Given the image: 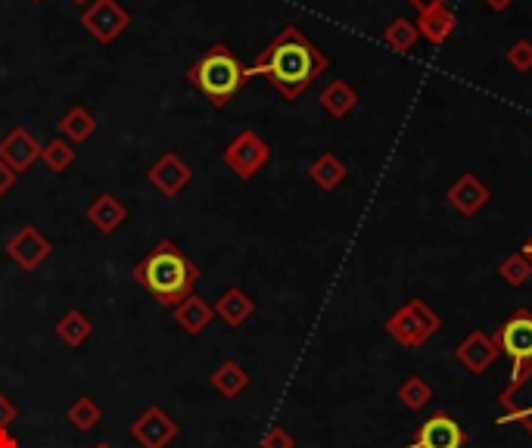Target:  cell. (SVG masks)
Returning <instances> with one entry per match:
<instances>
[{
  "label": "cell",
  "instance_id": "cell-6",
  "mask_svg": "<svg viewBox=\"0 0 532 448\" xmlns=\"http://www.w3.org/2000/svg\"><path fill=\"white\" fill-rule=\"evenodd\" d=\"M271 159V147H268V140L259 134V131H252V128H243L231 137V144L221 150V162L224 168L240 178V181H252L256 178L262 168L268 165Z\"/></svg>",
  "mask_w": 532,
  "mask_h": 448
},
{
  "label": "cell",
  "instance_id": "cell-11",
  "mask_svg": "<svg viewBox=\"0 0 532 448\" xmlns=\"http://www.w3.org/2000/svg\"><path fill=\"white\" fill-rule=\"evenodd\" d=\"M498 355H501V349L495 343V336L486 333V330H470L464 340L455 346V361L473 377H483L498 361Z\"/></svg>",
  "mask_w": 532,
  "mask_h": 448
},
{
  "label": "cell",
  "instance_id": "cell-32",
  "mask_svg": "<svg viewBox=\"0 0 532 448\" xmlns=\"http://www.w3.org/2000/svg\"><path fill=\"white\" fill-rule=\"evenodd\" d=\"M16 420H19L16 402H13L10 396H4V392H0V430H10Z\"/></svg>",
  "mask_w": 532,
  "mask_h": 448
},
{
  "label": "cell",
  "instance_id": "cell-40",
  "mask_svg": "<svg viewBox=\"0 0 532 448\" xmlns=\"http://www.w3.org/2000/svg\"><path fill=\"white\" fill-rule=\"evenodd\" d=\"M32 4H44V0H32Z\"/></svg>",
  "mask_w": 532,
  "mask_h": 448
},
{
  "label": "cell",
  "instance_id": "cell-5",
  "mask_svg": "<svg viewBox=\"0 0 532 448\" xmlns=\"http://www.w3.org/2000/svg\"><path fill=\"white\" fill-rule=\"evenodd\" d=\"M389 340H396L402 349H424L433 336L442 330L439 312H433L427 299H405L396 312L383 324Z\"/></svg>",
  "mask_w": 532,
  "mask_h": 448
},
{
  "label": "cell",
  "instance_id": "cell-4",
  "mask_svg": "<svg viewBox=\"0 0 532 448\" xmlns=\"http://www.w3.org/2000/svg\"><path fill=\"white\" fill-rule=\"evenodd\" d=\"M495 343L501 349V355L511 358V377L504 383V389L498 392V402L511 399L514 392L532 377V312L529 308H517V312L498 327Z\"/></svg>",
  "mask_w": 532,
  "mask_h": 448
},
{
  "label": "cell",
  "instance_id": "cell-15",
  "mask_svg": "<svg viewBox=\"0 0 532 448\" xmlns=\"http://www.w3.org/2000/svg\"><path fill=\"white\" fill-rule=\"evenodd\" d=\"M84 218L94 224L97 234L112 237L128 221V209H125V203L119 200L116 193H100L88 203V209H84Z\"/></svg>",
  "mask_w": 532,
  "mask_h": 448
},
{
  "label": "cell",
  "instance_id": "cell-14",
  "mask_svg": "<svg viewBox=\"0 0 532 448\" xmlns=\"http://www.w3.org/2000/svg\"><path fill=\"white\" fill-rule=\"evenodd\" d=\"M41 140L28 131L25 125H16L7 131V137L0 140V159H4L16 175L32 172V165L41 162Z\"/></svg>",
  "mask_w": 532,
  "mask_h": 448
},
{
  "label": "cell",
  "instance_id": "cell-22",
  "mask_svg": "<svg viewBox=\"0 0 532 448\" xmlns=\"http://www.w3.org/2000/svg\"><path fill=\"white\" fill-rule=\"evenodd\" d=\"M346 175H349V168L336 153H321V156L312 159V165H308V181L324 193L340 187L346 181Z\"/></svg>",
  "mask_w": 532,
  "mask_h": 448
},
{
  "label": "cell",
  "instance_id": "cell-12",
  "mask_svg": "<svg viewBox=\"0 0 532 448\" xmlns=\"http://www.w3.org/2000/svg\"><path fill=\"white\" fill-rule=\"evenodd\" d=\"M147 181L162 193L168 196V200H175V196H181L190 181H193V168L178 156V153H162L150 168H147Z\"/></svg>",
  "mask_w": 532,
  "mask_h": 448
},
{
  "label": "cell",
  "instance_id": "cell-31",
  "mask_svg": "<svg viewBox=\"0 0 532 448\" xmlns=\"http://www.w3.org/2000/svg\"><path fill=\"white\" fill-rule=\"evenodd\" d=\"M262 448H296V439H293V433H290L287 427L274 424V427L265 430V436H262Z\"/></svg>",
  "mask_w": 532,
  "mask_h": 448
},
{
  "label": "cell",
  "instance_id": "cell-18",
  "mask_svg": "<svg viewBox=\"0 0 532 448\" xmlns=\"http://www.w3.org/2000/svg\"><path fill=\"white\" fill-rule=\"evenodd\" d=\"M414 25H417L420 38H424L427 44L442 47L448 38L455 35L458 19H455V13L448 10V7H439V10H430V13H420V16L414 19Z\"/></svg>",
  "mask_w": 532,
  "mask_h": 448
},
{
  "label": "cell",
  "instance_id": "cell-3",
  "mask_svg": "<svg viewBox=\"0 0 532 448\" xmlns=\"http://www.w3.org/2000/svg\"><path fill=\"white\" fill-rule=\"evenodd\" d=\"M184 78L212 106H228L252 81V72L228 44H212L200 60L190 63Z\"/></svg>",
  "mask_w": 532,
  "mask_h": 448
},
{
  "label": "cell",
  "instance_id": "cell-29",
  "mask_svg": "<svg viewBox=\"0 0 532 448\" xmlns=\"http://www.w3.org/2000/svg\"><path fill=\"white\" fill-rule=\"evenodd\" d=\"M523 386H532V377H529ZM501 408H504V414L498 417L501 427H504V424H520V427L532 436V396H514V399L504 402Z\"/></svg>",
  "mask_w": 532,
  "mask_h": 448
},
{
  "label": "cell",
  "instance_id": "cell-17",
  "mask_svg": "<svg viewBox=\"0 0 532 448\" xmlns=\"http://www.w3.org/2000/svg\"><path fill=\"white\" fill-rule=\"evenodd\" d=\"M209 386L218 392L221 399H237V396H243V392L249 389V371L243 368L240 361L228 358V361H221L218 368L209 374Z\"/></svg>",
  "mask_w": 532,
  "mask_h": 448
},
{
  "label": "cell",
  "instance_id": "cell-30",
  "mask_svg": "<svg viewBox=\"0 0 532 448\" xmlns=\"http://www.w3.org/2000/svg\"><path fill=\"white\" fill-rule=\"evenodd\" d=\"M508 66L514 69V72H520V75H526V72H532V41L529 38H517L511 47H508Z\"/></svg>",
  "mask_w": 532,
  "mask_h": 448
},
{
  "label": "cell",
  "instance_id": "cell-26",
  "mask_svg": "<svg viewBox=\"0 0 532 448\" xmlns=\"http://www.w3.org/2000/svg\"><path fill=\"white\" fill-rule=\"evenodd\" d=\"M75 156H78V150L69 144V140H63V137H53L50 144L41 147V162L47 165V172H53V175L69 172Z\"/></svg>",
  "mask_w": 532,
  "mask_h": 448
},
{
  "label": "cell",
  "instance_id": "cell-23",
  "mask_svg": "<svg viewBox=\"0 0 532 448\" xmlns=\"http://www.w3.org/2000/svg\"><path fill=\"white\" fill-rule=\"evenodd\" d=\"M97 131V119H94V112L88 106H72L66 116L60 119V137L69 140L72 147L84 144V140H91Z\"/></svg>",
  "mask_w": 532,
  "mask_h": 448
},
{
  "label": "cell",
  "instance_id": "cell-24",
  "mask_svg": "<svg viewBox=\"0 0 532 448\" xmlns=\"http://www.w3.org/2000/svg\"><path fill=\"white\" fill-rule=\"evenodd\" d=\"M383 41H386V47L392 50V53H411L414 47H417V41H420V32H417V25H414V19H408V16H396L389 25H386V32H383Z\"/></svg>",
  "mask_w": 532,
  "mask_h": 448
},
{
  "label": "cell",
  "instance_id": "cell-16",
  "mask_svg": "<svg viewBox=\"0 0 532 448\" xmlns=\"http://www.w3.org/2000/svg\"><path fill=\"white\" fill-rule=\"evenodd\" d=\"M215 318H221L228 327H243L252 315H256V302L249 299V293H243L240 287H228L218 299H215Z\"/></svg>",
  "mask_w": 532,
  "mask_h": 448
},
{
  "label": "cell",
  "instance_id": "cell-39",
  "mask_svg": "<svg viewBox=\"0 0 532 448\" xmlns=\"http://www.w3.org/2000/svg\"><path fill=\"white\" fill-rule=\"evenodd\" d=\"M72 4H78V7H84V4H91V0H72Z\"/></svg>",
  "mask_w": 532,
  "mask_h": 448
},
{
  "label": "cell",
  "instance_id": "cell-35",
  "mask_svg": "<svg viewBox=\"0 0 532 448\" xmlns=\"http://www.w3.org/2000/svg\"><path fill=\"white\" fill-rule=\"evenodd\" d=\"M483 4H486L492 13H504V10H511L517 0H483Z\"/></svg>",
  "mask_w": 532,
  "mask_h": 448
},
{
  "label": "cell",
  "instance_id": "cell-37",
  "mask_svg": "<svg viewBox=\"0 0 532 448\" xmlns=\"http://www.w3.org/2000/svg\"><path fill=\"white\" fill-rule=\"evenodd\" d=\"M520 252H523V256H526V259L532 262V237H529V240H526V243L520 246Z\"/></svg>",
  "mask_w": 532,
  "mask_h": 448
},
{
  "label": "cell",
  "instance_id": "cell-27",
  "mask_svg": "<svg viewBox=\"0 0 532 448\" xmlns=\"http://www.w3.org/2000/svg\"><path fill=\"white\" fill-rule=\"evenodd\" d=\"M66 420L75 427V430H81V433H91L100 420H103V408L91 399V396H81V399H75L69 408H66Z\"/></svg>",
  "mask_w": 532,
  "mask_h": 448
},
{
  "label": "cell",
  "instance_id": "cell-33",
  "mask_svg": "<svg viewBox=\"0 0 532 448\" xmlns=\"http://www.w3.org/2000/svg\"><path fill=\"white\" fill-rule=\"evenodd\" d=\"M16 178H19V175L13 172V168H10V165H7L4 159H0V200H4V196H7V193L13 190Z\"/></svg>",
  "mask_w": 532,
  "mask_h": 448
},
{
  "label": "cell",
  "instance_id": "cell-19",
  "mask_svg": "<svg viewBox=\"0 0 532 448\" xmlns=\"http://www.w3.org/2000/svg\"><path fill=\"white\" fill-rule=\"evenodd\" d=\"M318 103H321V109L327 112L330 119H346V116H352L355 106H358V91L352 88L346 78H333L327 88L321 91Z\"/></svg>",
  "mask_w": 532,
  "mask_h": 448
},
{
  "label": "cell",
  "instance_id": "cell-36",
  "mask_svg": "<svg viewBox=\"0 0 532 448\" xmlns=\"http://www.w3.org/2000/svg\"><path fill=\"white\" fill-rule=\"evenodd\" d=\"M0 448H19V439L10 430H0Z\"/></svg>",
  "mask_w": 532,
  "mask_h": 448
},
{
  "label": "cell",
  "instance_id": "cell-21",
  "mask_svg": "<svg viewBox=\"0 0 532 448\" xmlns=\"http://www.w3.org/2000/svg\"><path fill=\"white\" fill-rule=\"evenodd\" d=\"M53 333H56V340H60L63 346H69V349H81V346L94 336V321H91L88 315H84V312H78V308H69L66 315L56 318Z\"/></svg>",
  "mask_w": 532,
  "mask_h": 448
},
{
  "label": "cell",
  "instance_id": "cell-9",
  "mask_svg": "<svg viewBox=\"0 0 532 448\" xmlns=\"http://www.w3.org/2000/svg\"><path fill=\"white\" fill-rule=\"evenodd\" d=\"M467 433L448 411H436L420 420L414 439L405 448H464Z\"/></svg>",
  "mask_w": 532,
  "mask_h": 448
},
{
  "label": "cell",
  "instance_id": "cell-7",
  "mask_svg": "<svg viewBox=\"0 0 532 448\" xmlns=\"http://www.w3.org/2000/svg\"><path fill=\"white\" fill-rule=\"evenodd\" d=\"M78 22L97 44H112L119 35L128 32L131 13L119 4V0H91V4L81 10Z\"/></svg>",
  "mask_w": 532,
  "mask_h": 448
},
{
  "label": "cell",
  "instance_id": "cell-1",
  "mask_svg": "<svg viewBox=\"0 0 532 448\" xmlns=\"http://www.w3.org/2000/svg\"><path fill=\"white\" fill-rule=\"evenodd\" d=\"M327 66L330 60L324 50H318V44L308 41L296 25H284L280 35L259 50L249 72L252 78H265L280 97L299 100L327 72Z\"/></svg>",
  "mask_w": 532,
  "mask_h": 448
},
{
  "label": "cell",
  "instance_id": "cell-34",
  "mask_svg": "<svg viewBox=\"0 0 532 448\" xmlns=\"http://www.w3.org/2000/svg\"><path fill=\"white\" fill-rule=\"evenodd\" d=\"M408 4L417 10V16L420 13H430V10H439V7H445L448 4V0H408Z\"/></svg>",
  "mask_w": 532,
  "mask_h": 448
},
{
  "label": "cell",
  "instance_id": "cell-20",
  "mask_svg": "<svg viewBox=\"0 0 532 448\" xmlns=\"http://www.w3.org/2000/svg\"><path fill=\"white\" fill-rule=\"evenodd\" d=\"M175 321H178V327L184 330V333H190V336H200V333H206L209 330V324L215 321V308L206 302V299H200V296H187L181 305H175Z\"/></svg>",
  "mask_w": 532,
  "mask_h": 448
},
{
  "label": "cell",
  "instance_id": "cell-13",
  "mask_svg": "<svg viewBox=\"0 0 532 448\" xmlns=\"http://www.w3.org/2000/svg\"><path fill=\"white\" fill-rule=\"evenodd\" d=\"M445 200H448V206H452L461 218H476L489 206L492 190H489V184L480 175L467 172L458 181H452V187L445 190Z\"/></svg>",
  "mask_w": 532,
  "mask_h": 448
},
{
  "label": "cell",
  "instance_id": "cell-2",
  "mask_svg": "<svg viewBox=\"0 0 532 448\" xmlns=\"http://www.w3.org/2000/svg\"><path fill=\"white\" fill-rule=\"evenodd\" d=\"M134 280L150 299H156L162 308H175L187 296H193L200 268L187 256L175 240H159L144 259L134 265Z\"/></svg>",
  "mask_w": 532,
  "mask_h": 448
},
{
  "label": "cell",
  "instance_id": "cell-38",
  "mask_svg": "<svg viewBox=\"0 0 532 448\" xmlns=\"http://www.w3.org/2000/svg\"><path fill=\"white\" fill-rule=\"evenodd\" d=\"M91 448H112L109 442H97V445H91Z\"/></svg>",
  "mask_w": 532,
  "mask_h": 448
},
{
  "label": "cell",
  "instance_id": "cell-28",
  "mask_svg": "<svg viewBox=\"0 0 532 448\" xmlns=\"http://www.w3.org/2000/svg\"><path fill=\"white\" fill-rule=\"evenodd\" d=\"M498 277H501L511 290H520V287H526L529 280H532V262L523 256V252H511L508 259H501Z\"/></svg>",
  "mask_w": 532,
  "mask_h": 448
},
{
  "label": "cell",
  "instance_id": "cell-10",
  "mask_svg": "<svg viewBox=\"0 0 532 448\" xmlns=\"http://www.w3.org/2000/svg\"><path fill=\"white\" fill-rule=\"evenodd\" d=\"M7 259L22 268V271H38L50 256H53V243L35 228V224H22V228L7 240L4 246Z\"/></svg>",
  "mask_w": 532,
  "mask_h": 448
},
{
  "label": "cell",
  "instance_id": "cell-25",
  "mask_svg": "<svg viewBox=\"0 0 532 448\" xmlns=\"http://www.w3.org/2000/svg\"><path fill=\"white\" fill-rule=\"evenodd\" d=\"M399 405L408 408V411H424L430 402H433V386L427 377H420V374H411L399 383Z\"/></svg>",
  "mask_w": 532,
  "mask_h": 448
},
{
  "label": "cell",
  "instance_id": "cell-8",
  "mask_svg": "<svg viewBox=\"0 0 532 448\" xmlns=\"http://www.w3.org/2000/svg\"><path fill=\"white\" fill-rule=\"evenodd\" d=\"M131 439L140 448H168L178 439V424L162 405H150V408H144L134 417Z\"/></svg>",
  "mask_w": 532,
  "mask_h": 448
}]
</instances>
